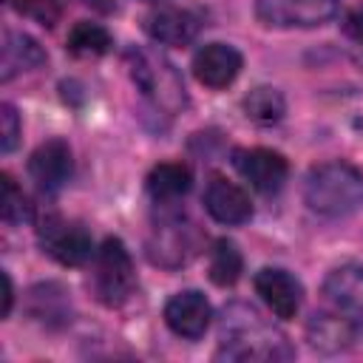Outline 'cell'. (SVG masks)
I'll list each match as a JSON object with an SVG mask.
<instances>
[{"instance_id": "cell-2", "label": "cell", "mask_w": 363, "mask_h": 363, "mask_svg": "<svg viewBox=\"0 0 363 363\" xmlns=\"http://www.w3.org/2000/svg\"><path fill=\"white\" fill-rule=\"evenodd\" d=\"M303 199L312 213L343 218L363 210V173L349 162H323L309 170Z\"/></svg>"}, {"instance_id": "cell-6", "label": "cell", "mask_w": 363, "mask_h": 363, "mask_svg": "<svg viewBox=\"0 0 363 363\" xmlns=\"http://www.w3.org/2000/svg\"><path fill=\"white\" fill-rule=\"evenodd\" d=\"M255 14L275 28H315L337 14V0H255Z\"/></svg>"}, {"instance_id": "cell-9", "label": "cell", "mask_w": 363, "mask_h": 363, "mask_svg": "<svg viewBox=\"0 0 363 363\" xmlns=\"http://www.w3.org/2000/svg\"><path fill=\"white\" fill-rule=\"evenodd\" d=\"M360 318L343 309H326V312H315L306 320V340L312 343V349L335 354L349 349L357 337H360Z\"/></svg>"}, {"instance_id": "cell-27", "label": "cell", "mask_w": 363, "mask_h": 363, "mask_svg": "<svg viewBox=\"0 0 363 363\" xmlns=\"http://www.w3.org/2000/svg\"><path fill=\"white\" fill-rule=\"evenodd\" d=\"M3 284H6V295H3V315H9V309H11V281H9V275L3 272Z\"/></svg>"}, {"instance_id": "cell-17", "label": "cell", "mask_w": 363, "mask_h": 363, "mask_svg": "<svg viewBox=\"0 0 363 363\" xmlns=\"http://www.w3.org/2000/svg\"><path fill=\"white\" fill-rule=\"evenodd\" d=\"M45 62V51L40 48V43L28 34L20 31H6L3 34V48H0V79L9 82L11 77L40 68Z\"/></svg>"}, {"instance_id": "cell-10", "label": "cell", "mask_w": 363, "mask_h": 363, "mask_svg": "<svg viewBox=\"0 0 363 363\" xmlns=\"http://www.w3.org/2000/svg\"><path fill=\"white\" fill-rule=\"evenodd\" d=\"M74 173V156H71V147L68 142L62 139H48L43 142L31 159H28V176L34 179V184L45 193H57L68 184Z\"/></svg>"}, {"instance_id": "cell-8", "label": "cell", "mask_w": 363, "mask_h": 363, "mask_svg": "<svg viewBox=\"0 0 363 363\" xmlns=\"http://www.w3.org/2000/svg\"><path fill=\"white\" fill-rule=\"evenodd\" d=\"M233 167L261 193H278L289 176V164L278 150L269 147H235Z\"/></svg>"}, {"instance_id": "cell-12", "label": "cell", "mask_w": 363, "mask_h": 363, "mask_svg": "<svg viewBox=\"0 0 363 363\" xmlns=\"http://www.w3.org/2000/svg\"><path fill=\"white\" fill-rule=\"evenodd\" d=\"M210 318H213L210 301L196 289L176 292L164 303V323L170 326L173 335L187 337V340L201 337L207 332V326H210Z\"/></svg>"}, {"instance_id": "cell-18", "label": "cell", "mask_w": 363, "mask_h": 363, "mask_svg": "<svg viewBox=\"0 0 363 363\" xmlns=\"http://www.w3.org/2000/svg\"><path fill=\"white\" fill-rule=\"evenodd\" d=\"M26 309L34 320L45 323V326H65L71 320V298H68V289L54 284V281H45V284H37L28 289V301H26Z\"/></svg>"}, {"instance_id": "cell-20", "label": "cell", "mask_w": 363, "mask_h": 363, "mask_svg": "<svg viewBox=\"0 0 363 363\" xmlns=\"http://www.w3.org/2000/svg\"><path fill=\"white\" fill-rule=\"evenodd\" d=\"M111 45H113V40H111L108 28L99 23L79 20L68 31V51L77 57H102L111 51Z\"/></svg>"}, {"instance_id": "cell-11", "label": "cell", "mask_w": 363, "mask_h": 363, "mask_svg": "<svg viewBox=\"0 0 363 363\" xmlns=\"http://www.w3.org/2000/svg\"><path fill=\"white\" fill-rule=\"evenodd\" d=\"M255 292L261 295V301L272 309L275 318L281 320H289L298 315L301 309V301H303V286L301 281L286 272V269H278V267H264L258 275H255Z\"/></svg>"}, {"instance_id": "cell-19", "label": "cell", "mask_w": 363, "mask_h": 363, "mask_svg": "<svg viewBox=\"0 0 363 363\" xmlns=\"http://www.w3.org/2000/svg\"><path fill=\"white\" fill-rule=\"evenodd\" d=\"M193 184L190 167L182 162H162L147 173V193L156 204H173Z\"/></svg>"}, {"instance_id": "cell-14", "label": "cell", "mask_w": 363, "mask_h": 363, "mask_svg": "<svg viewBox=\"0 0 363 363\" xmlns=\"http://www.w3.org/2000/svg\"><path fill=\"white\" fill-rule=\"evenodd\" d=\"M204 210L218 224H244L252 218V201L235 182L213 173L204 187Z\"/></svg>"}, {"instance_id": "cell-25", "label": "cell", "mask_w": 363, "mask_h": 363, "mask_svg": "<svg viewBox=\"0 0 363 363\" xmlns=\"http://www.w3.org/2000/svg\"><path fill=\"white\" fill-rule=\"evenodd\" d=\"M17 142H20V116L9 102H3L0 105V150L11 153Z\"/></svg>"}, {"instance_id": "cell-15", "label": "cell", "mask_w": 363, "mask_h": 363, "mask_svg": "<svg viewBox=\"0 0 363 363\" xmlns=\"http://www.w3.org/2000/svg\"><path fill=\"white\" fill-rule=\"evenodd\" d=\"M199 28H201L199 14L179 6H159L145 17L147 37L162 45H187L199 37Z\"/></svg>"}, {"instance_id": "cell-3", "label": "cell", "mask_w": 363, "mask_h": 363, "mask_svg": "<svg viewBox=\"0 0 363 363\" xmlns=\"http://www.w3.org/2000/svg\"><path fill=\"white\" fill-rule=\"evenodd\" d=\"M128 65H130V77L139 85V91L164 113H176L187 105V94H184V82L179 77V71L173 68L170 60H164L162 54L150 51V48H130L128 51Z\"/></svg>"}, {"instance_id": "cell-4", "label": "cell", "mask_w": 363, "mask_h": 363, "mask_svg": "<svg viewBox=\"0 0 363 363\" xmlns=\"http://www.w3.org/2000/svg\"><path fill=\"white\" fill-rule=\"evenodd\" d=\"M136 286V272L128 247L119 238H105L94 255V295L105 306H122Z\"/></svg>"}, {"instance_id": "cell-7", "label": "cell", "mask_w": 363, "mask_h": 363, "mask_svg": "<svg viewBox=\"0 0 363 363\" xmlns=\"http://www.w3.org/2000/svg\"><path fill=\"white\" fill-rule=\"evenodd\" d=\"M196 252V230L182 216H162L147 238V255L153 264L176 269Z\"/></svg>"}, {"instance_id": "cell-21", "label": "cell", "mask_w": 363, "mask_h": 363, "mask_svg": "<svg viewBox=\"0 0 363 363\" xmlns=\"http://www.w3.org/2000/svg\"><path fill=\"white\" fill-rule=\"evenodd\" d=\"M241 269H244L241 250L233 241L218 238L210 250V281L216 286H233L241 278Z\"/></svg>"}, {"instance_id": "cell-16", "label": "cell", "mask_w": 363, "mask_h": 363, "mask_svg": "<svg viewBox=\"0 0 363 363\" xmlns=\"http://www.w3.org/2000/svg\"><path fill=\"white\" fill-rule=\"evenodd\" d=\"M323 295L335 309L363 318V267L360 264L335 267L323 281Z\"/></svg>"}, {"instance_id": "cell-1", "label": "cell", "mask_w": 363, "mask_h": 363, "mask_svg": "<svg viewBox=\"0 0 363 363\" xmlns=\"http://www.w3.org/2000/svg\"><path fill=\"white\" fill-rule=\"evenodd\" d=\"M295 349L286 337L264 323L255 309L235 303L224 312L221 323V349L218 357L227 360H289Z\"/></svg>"}, {"instance_id": "cell-22", "label": "cell", "mask_w": 363, "mask_h": 363, "mask_svg": "<svg viewBox=\"0 0 363 363\" xmlns=\"http://www.w3.org/2000/svg\"><path fill=\"white\" fill-rule=\"evenodd\" d=\"M244 111H247V116L252 122L272 125V122H278L284 116V96L275 88L261 85V88H255V91H250L244 96Z\"/></svg>"}, {"instance_id": "cell-5", "label": "cell", "mask_w": 363, "mask_h": 363, "mask_svg": "<svg viewBox=\"0 0 363 363\" xmlns=\"http://www.w3.org/2000/svg\"><path fill=\"white\" fill-rule=\"evenodd\" d=\"M40 247L62 267H82L94 255V238L91 233L71 218L62 216H45L37 230Z\"/></svg>"}, {"instance_id": "cell-26", "label": "cell", "mask_w": 363, "mask_h": 363, "mask_svg": "<svg viewBox=\"0 0 363 363\" xmlns=\"http://www.w3.org/2000/svg\"><path fill=\"white\" fill-rule=\"evenodd\" d=\"M343 31H346L352 40L363 43V3L354 6V9L346 14V20H343Z\"/></svg>"}, {"instance_id": "cell-23", "label": "cell", "mask_w": 363, "mask_h": 363, "mask_svg": "<svg viewBox=\"0 0 363 363\" xmlns=\"http://www.w3.org/2000/svg\"><path fill=\"white\" fill-rule=\"evenodd\" d=\"M0 213H3V221L6 224H23L34 213L28 196L17 187V182L9 173L0 176Z\"/></svg>"}, {"instance_id": "cell-13", "label": "cell", "mask_w": 363, "mask_h": 363, "mask_svg": "<svg viewBox=\"0 0 363 363\" xmlns=\"http://www.w3.org/2000/svg\"><path fill=\"white\" fill-rule=\"evenodd\" d=\"M241 54L227 43H207L193 57V77L204 88H227L241 74Z\"/></svg>"}, {"instance_id": "cell-24", "label": "cell", "mask_w": 363, "mask_h": 363, "mask_svg": "<svg viewBox=\"0 0 363 363\" xmlns=\"http://www.w3.org/2000/svg\"><path fill=\"white\" fill-rule=\"evenodd\" d=\"M14 11L37 20L40 26H54L60 20V11H62V3L60 0H6Z\"/></svg>"}]
</instances>
